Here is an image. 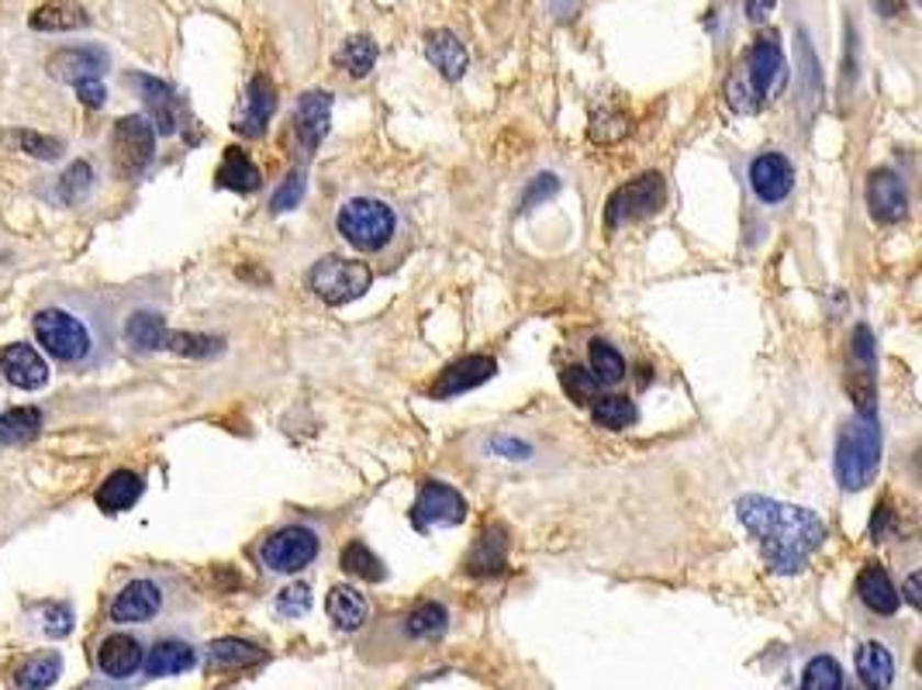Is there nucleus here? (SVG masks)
Wrapping results in <instances>:
<instances>
[{
    "label": "nucleus",
    "instance_id": "7c9ffc66",
    "mask_svg": "<svg viewBox=\"0 0 922 690\" xmlns=\"http://www.w3.org/2000/svg\"><path fill=\"white\" fill-rule=\"evenodd\" d=\"M263 183L259 177V166L243 152V149H225L222 166H218V186L235 190V194H252V190Z\"/></svg>",
    "mask_w": 922,
    "mask_h": 690
},
{
    "label": "nucleus",
    "instance_id": "393cba45",
    "mask_svg": "<svg viewBox=\"0 0 922 690\" xmlns=\"http://www.w3.org/2000/svg\"><path fill=\"white\" fill-rule=\"evenodd\" d=\"M194 663H198V649L191 646V642H183V638H162V642H156V646L149 649V656L142 659L146 674L156 677V680L194 670Z\"/></svg>",
    "mask_w": 922,
    "mask_h": 690
},
{
    "label": "nucleus",
    "instance_id": "9d476101",
    "mask_svg": "<svg viewBox=\"0 0 922 690\" xmlns=\"http://www.w3.org/2000/svg\"><path fill=\"white\" fill-rule=\"evenodd\" d=\"M463 518H466V501L460 490H453L449 484H439V480L421 484L415 508H412V525L418 532H429L439 525H463Z\"/></svg>",
    "mask_w": 922,
    "mask_h": 690
},
{
    "label": "nucleus",
    "instance_id": "aec40b11",
    "mask_svg": "<svg viewBox=\"0 0 922 690\" xmlns=\"http://www.w3.org/2000/svg\"><path fill=\"white\" fill-rule=\"evenodd\" d=\"M277 111V90L267 77H252L249 90H246V101L243 111L235 117V132L246 135V138H259L267 132L270 117Z\"/></svg>",
    "mask_w": 922,
    "mask_h": 690
},
{
    "label": "nucleus",
    "instance_id": "7ed1b4c3",
    "mask_svg": "<svg viewBox=\"0 0 922 690\" xmlns=\"http://www.w3.org/2000/svg\"><path fill=\"white\" fill-rule=\"evenodd\" d=\"M336 231L349 249L363 256H387L405 235V214L397 204L376 194H357L339 204Z\"/></svg>",
    "mask_w": 922,
    "mask_h": 690
},
{
    "label": "nucleus",
    "instance_id": "473e14b6",
    "mask_svg": "<svg viewBox=\"0 0 922 690\" xmlns=\"http://www.w3.org/2000/svg\"><path fill=\"white\" fill-rule=\"evenodd\" d=\"M591 418H595L608 432H622V428H632L640 421V411L626 394H601L595 404H591Z\"/></svg>",
    "mask_w": 922,
    "mask_h": 690
},
{
    "label": "nucleus",
    "instance_id": "2eb2a0df",
    "mask_svg": "<svg viewBox=\"0 0 922 690\" xmlns=\"http://www.w3.org/2000/svg\"><path fill=\"white\" fill-rule=\"evenodd\" d=\"M111 66V56L98 45H69V49H59L49 56L45 69L49 77L63 80V83H80V80H101V73Z\"/></svg>",
    "mask_w": 922,
    "mask_h": 690
},
{
    "label": "nucleus",
    "instance_id": "2f4dec72",
    "mask_svg": "<svg viewBox=\"0 0 922 690\" xmlns=\"http://www.w3.org/2000/svg\"><path fill=\"white\" fill-rule=\"evenodd\" d=\"M4 146H11V152L32 156V159H42V162H56L63 156V142L53 138V135H42L35 128H11V132H4Z\"/></svg>",
    "mask_w": 922,
    "mask_h": 690
},
{
    "label": "nucleus",
    "instance_id": "6e6d98bb",
    "mask_svg": "<svg viewBox=\"0 0 922 690\" xmlns=\"http://www.w3.org/2000/svg\"><path fill=\"white\" fill-rule=\"evenodd\" d=\"M898 8H902V0H878V14L881 18H895Z\"/></svg>",
    "mask_w": 922,
    "mask_h": 690
},
{
    "label": "nucleus",
    "instance_id": "a19ab883",
    "mask_svg": "<svg viewBox=\"0 0 922 690\" xmlns=\"http://www.w3.org/2000/svg\"><path fill=\"white\" fill-rule=\"evenodd\" d=\"M801 690H846L843 666L833 656H812L801 670Z\"/></svg>",
    "mask_w": 922,
    "mask_h": 690
},
{
    "label": "nucleus",
    "instance_id": "4c0bfd02",
    "mask_svg": "<svg viewBox=\"0 0 922 690\" xmlns=\"http://www.w3.org/2000/svg\"><path fill=\"white\" fill-rule=\"evenodd\" d=\"M342 569L352 577H360L367 584H381L387 577V569L381 563V556L370 553V545L360 542V539H352L346 550H342Z\"/></svg>",
    "mask_w": 922,
    "mask_h": 690
},
{
    "label": "nucleus",
    "instance_id": "9b49d317",
    "mask_svg": "<svg viewBox=\"0 0 922 690\" xmlns=\"http://www.w3.org/2000/svg\"><path fill=\"white\" fill-rule=\"evenodd\" d=\"M746 183H750V194L761 204L767 207L785 204L795 190V166L785 152H761L746 166Z\"/></svg>",
    "mask_w": 922,
    "mask_h": 690
},
{
    "label": "nucleus",
    "instance_id": "f03ea898",
    "mask_svg": "<svg viewBox=\"0 0 922 690\" xmlns=\"http://www.w3.org/2000/svg\"><path fill=\"white\" fill-rule=\"evenodd\" d=\"M785 83H788L785 49L777 35L767 32L750 45V53L732 69V77L726 80V101L737 114H756L785 90Z\"/></svg>",
    "mask_w": 922,
    "mask_h": 690
},
{
    "label": "nucleus",
    "instance_id": "4468645a",
    "mask_svg": "<svg viewBox=\"0 0 922 690\" xmlns=\"http://www.w3.org/2000/svg\"><path fill=\"white\" fill-rule=\"evenodd\" d=\"M850 394L857 397V415H874V336L867 325H857L850 336Z\"/></svg>",
    "mask_w": 922,
    "mask_h": 690
},
{
    "label": "nucleus",
    "instance_id": "a18cd8bd",
    "mask_svg": "<svg viewBox=\"0 0 922 690\" xmlns=\"http://www.w3.org/2000/svg\"><path fill=\"white\" fill-rule=\"evenodd\" d=\"M307 611H312V587H307L304 580L288 584L277 593V614L280 618H301Z\"/></svg>",
    "mask_w": 922,
    "mask_h": 690
},
{
    "label": "nucleus",
    "instance_id": "e433bc0d",
    "mask_svg": "<svg viewBox=\"0 0 922 690\" xmlns=\"http://www.w3.org/2000/svg\"><path fill=\"white\" fill-rule=\"evenodd\" d=\"M63 674L59 653H38L18 670V690H49Z\"/></svg>",
    "mask_w": 922,
    "mask_h": 690
},
{
    "label": "nucleus",
    "instance_id": "1a4fd4ad",
    "mask_svg": "<svg viewBox=\"0 0 922 690\" xmlns=\"http://www.w3.org/2000/svg\"><path fill=\"white\" fill-rule=\"evenodd\" d=\"M664 201H667L664 177H660V173H643V177H636L632 183L619 186V190H615V194L608 197L605 225H608V228H622V225H629V222L650 218V214H656L660 207H664Z\"/></svg>",
    "mask_w": 922,
    "mask_h": 690
},
{
    "label": "nucleus",
    "instance_id": "39448f33",
    "mask_svg": "<svg viewBox=\"0 0 922 690\" xmlns=\"http://www.w3.org/2000/svg\"><path fill=\"white\" fill-rule=\"evenodd\" d=\"M32 328H35L38 346L49 352L56 363H83L93 349L90 325L80 315L66 312V307H45V312L35 315Z\"/></svg>",
    "mask_w": 922,
    "mask_h": 690
},
{
    "label": "nucleus",
    "instance_id": "4be33fe9",
    "mask_svg": "<svg viewBox=\"0 0 922 690\" xmlns=\"http://www.w3.org/2000/svg\"><path fill=\"white\" fill-rule=\"evenodd\" d=\"M857 593H861V601L867 611L874 614H895L898 608H902V593H898L895 580L888 577V569L881 563H867L861 569V577H857Z\"/></svg>",
    "mask_w": 922,
    "mask_h": 690
},
{
    "label": "nucleus",
    "instance_id": "a878e982",
    "mask_svg": "<svg viewBox=\"0 0 922 690\" xmlns=\"http://www.w3.org/2000/svg\"><path fill=\"white\" fill-rule=\"evenodd\" d=\"M425 56H429V63L439 69L446 80H460L466 73L463 42L446 29H432L429 35H425Z\"/></svg>",
    "mask_w": 922,
    "mask_h": 690
},
{
    "label": "nucleus",
    "instance_id": "dca6fc26",
    "mask_svg": "<svg viewBox=\"0 0 922 690\" xmlns=\"http://www.w3.org/2000/svg\"><path fill=\"white\" fill-rule=\"evenodd\" d=\"M498 373V363L491 360V355H463V360H457L453 366H446L439 373V380L432 384V397L436 400H449V397H460L466 391H474L481 384H487V380Z\"/></svg>",
    "mask_w": 922,
    "mask_h": 690
},
{
    "label": "nucleus",
    "instance_id": "5701e85b",
    "mask_svg": "<svg viewBox=\"0 0 922 690\" xmlns=\"http://www.w3.org/2000/svg\"><path fill=\"white\" fill-rule=\"evenodd\" d=\"M895 674H898V663H895V653L885 646V642H878V638L861 642V649H857V677H861L864 690H891Z\"/></svg>",
    "mask_w": 922,
    "mask_h": 690
},
{
    "label": "nucleus",
    "instance_id": "bb28decb",
    "mask_svg": "<svg viewBox=\"0 0 922 690\" xmlns=\"http://www.w3.org/2000/svg\"><path fill=\"white\" fill-rule=\"evenodd\" d=\"M135 83L142 87V98H146L149 108V125L156 128V135H173L177 132V114H173V90L170 83H162L156 77H135Z\"/></svg>",
    "mask_w": 922,
    "mask_h": 690
},
{
    "label": "nucleus",
    "instance_id": "6ab92c4d",
    "mask_svg": "<svg viewBox=\"0 0 922 690\" xmlns=\"http://www.w3.org/2000/svg\"><path fill=\"white\" fill-rule=\"evenodd\" d=\"M0 370H4V380L18 391H42L49 384V366H45V360L32 346H21V342L0 352Z\"/></svg>",
    "mask_w": 922,
    "mask_h": 690
},
{
    "label": "nucleus",
    "instance_id": "de8ad7c7",
    "mask_svg": "<svg viewBox=\"0 0 922 690\" xmlns=\"http://www.w3.org/2000/svg\"><path fill=\"white\" fill-rule=\"evenodd\" d=\"M560 177H553V173H542V177H536V183H529V190H526V197H522V207L529 211V207H539L542 201H550V197H556L560 194Z\"/></svg>",
    "mask_w": 922,
    "mask_h": 690
},
{
    "label": "nucleus",
    "instance_id": "79ce46f5",
    "mask_svg": "<svg viewBox=\"0 0 922 690\" xmlns=\"http://www.w3.org/2000/svg\"><path fill=\"white\" fill-rule=\"evenodd\" d=\"M560 384H563V394L574 404H581V408H591V404L605 394V384L587 366H566L560 373Z\"/></svg>",
    "mask_w": 922,
    "mask_h": 690
},
{
    "label": "nucleus",
    "instance_id": "f704fd0d",
    "mask_svg": "<svg viewBox=\"0 0 922 690\" xmlns=\"http://www.w3.org/2000/svg\"><path fill=\"white\" fill-rule=\"evenodd\" d=\"M87 25L83 8L69 4V0H53V4H42L32 14V29L35 32H74Z\"/></svg>",
    "mask_w": 922,
    "mask_h": 690
},
{
    "label": "nucleus",
    "instance_id": "0eeeda50",
    "mask_svg": "<svg viewBox=\"0 0 922 690\" xmlns=\"http://www.w3.org/2000/svg\"><path fill=\"white\" fill-rule=\"evenodd\" d=\"M373 283V273L367 263H357V259H342V256H325L307 273V287L315 291V297H322L328 307H342L360 301Z\"/></svg>",
    "mask_w": 922,
    "mask_h": 690
},
{
    "label": "nucleus",
    "instance_id": "37998d69",
    "mask_svg": "<svg viewBox=\"0 0 922 690\" xmlns=\"http://www.w3.org/2000/svg\"><path fill=\"white\" fill-rule=\"evenodd\" d=\"M162 349H170L177 355H191V360H207L225 349V339L218 336H201V331H167Z\"/></svg>",
    "mask_w": 922,
    "mask_h": 690
},
{
    "label": "nucleus",
    "instance_id": "20e7f679",
    "mask_svg": "<svg viewBox=\"0 0 922 690\" xmlns=\"http://www.w3.org/2000/svg\"><path fill=\"white\" fill-rule=\"evenodd\" d=\"M881 466V428L874 421V415H854L846 418L840 436H836V480L843 490L857 494L864 490Z\"/></svg>",
    "mask_w": 922,
    "mask_h": 690
},
{
    "label": "nucleus",
    "instance_id": "ddd939ff",
    "mask_svg": "<svg viewBox=\"0 0 922 690\" xmlns=\"http://www.w3.org/2000/svg\"><path fill=\"white\" fill-rule=\"evenodd\" d=\"M333 125V93L328 90H304L294 108V142L301 156H312Z\"/></svg>",
    "mask_w": 922,
    "mask_h": 690
},
{
    "label": "nucleus",
    "instance_id": "c9c22d12",
    "mask_svg": "<svg viewBox=\"0 0 922 690\" xmlns=\"http://www.w3.org/2000/svg\"><path fill=\"white\" fill-rule=\"evenodd\" d=\"M587 370L595 373L605 387H611V384H619V380H626V355L619 352V346L595 339L587 346Z\"/></svg>",
    "mask_w": 922,
    "mask_h": 690
},
{
    "label": "nucleus",
    "instance_id": "5fc2aeb1",
    "mask_svg": "<svg viewBox=\"0 0 922 690\" xmlns=\"http://www.w3.org/2000/svg\"><path fill=\"white\" fill-rule=\"evenodd\" d=\"M919 590H922V580H919V574H909L906 587L898 590V593H906V601H909L912 608H919V604H922V593H919Z\"/></svg>",
    "mask_w": 922,
    "mask_h": 690
},
{
    "label": "nucleus",
    "instance_id": "6e6552de",
    "mask_svg": "<svg viewBox=\"0 0 922 690\" xmlns=\"http://www.w3.org/2000/svg\"><path fill=\"white\" fill-rule=\"evenodd\" d=\"M156 156V128L149 125L146 114H125L117 117L111 132V162L114 173L122 180H135L149 170Z\"/></svg>",
    "mask_w": 922,
    "mask_h": 690
},
{
    "label": "nucleus",
    "instance_id": "3c124183",
    "mask_svg": "<svg viewBox=\"0 0 922 690\" xmlns=\"http://www.w3.org/2000/svg\"><path fill=\"white\" fill-rule=\"evenodd\" d=\"M891 518H895V511L888 508V501H881V505H878V511H874V521H870V535L878 539V542H885V539H891V535H895Z\"/></svg>",
    "mask_w": 922,
    "mask_h": 690
},
{
    "label": "nucleus",
    "instance_id": "ea45409f",
    "mask_svg": "<svg viewBox=\"0 0 922 690\" xmlns=\"http://www.w3.org/2000/svg\"><path fill=\"white\" fill-rule=\"evenodd\" d=\"M336 63L346 69L349 77H370V69H373V63H376V45H373V38H367V35H352V38H346L342 45H339V53H336Z\"/></svg>",
    "mask_w": 922,
    "mask_h": 690
},
{
    "label": "nucleus",
    "instance_id": "603ef678",
    "mask_svg": "<svg viewBox=\"0 0 922 690\" xmlns=\"http://www.w3.org/2000/svg\"><path fill=\"white\" fill-rule=\"evenodd\" d=\"M77 98H80L87 108H101L108 93H104L101 80H80V83H77Z\"/></svg>",
    "mask_w": 922,
    "mask_h": 690
},
{
    "label": "nucleus",
    "instance_id": "864d4df0",
    "mask_svg": "<svg viewBox=\"0 0 922 690\" xmlns=\"http://www.w3.org/2000/svg\"><path fill=\"white\" fill-rule=\"evenodd\" d=\"M777 8V0H746V18L753 21V25H761V21H767Z\"/></svg>",
    "mask_w": 922,
    "mask_h": 690
},
{
    "label": "nucleus",
    "instance_id": "72a5a7b5",
    "mask_svg": "<svg viewBox=\"0 0 922 690\" xmlns=\"http://www.w3.org/2000/svg\"><path fill=\"white\" fill-rule=\"evenodd\" d=\"M259 659H263V649L246 638H215L207 646V663L218 670H239V666H252Z\"/></svg>",
    "mask_w": 922,
    "mask_h": 690
},
{
    "label": "nucleus",
    "instance_id": "f3484780",
    "mask_svg": "<svg viewBox=\"0 0 922 690\" xmlns=\"http://www.w3.org/2000/svg\"><path fill=\"white\" fill-rule=\"evenodd\" d=\"M867 207L881 225H895L909 214V190L895 170H878L867 180Z\"/></svg>",
    "mask_w": 922,
    "mask_h": 690
},
{
    "label": "nucleus",
    "instance_id": "49530a36",
    "mask_svg": "<svg viewBox=\"0 0 922 690\" xmlns=\"http://www.w3.org/2000/svg\"><path fill=\"white\" fill-rule=\"evenodd\" d=\"M304 186H307L304 170L291 173L288 180H283V183L277 186V194L270 197V211H273V214H283V211L297 207V204H301V197H304Z\"/></svg>",
    "mask_w": 922,
    "mask_h": 690
},
{
    "label": "nucleus",
    "instance_id": "8fccbe9b",
    "mask_svg": "<svg viewBox=\"0 0 922 690\" xmlns=\"http://www.w3.org/2000/svg\"><path fill=\"white\" fill-rule=\"evenodd\" d=\"M45 635H56V638H63V635H69L74 632V608L69 604H56V608H49L45 611Z\"/></svg>",
    "mask_w": 922,
    "mask_h": 690
},
{
    "label": "nucleus",
    "instance_id": "09e8293b",
    "mask_svg": "<svg viewBox=\"0 0 922 690\" xmlns=\"http://www.w3.org/2000/svg\"><path fill=\"white\" fill-rule=\"evenodd\" d=\"M487 449L494 452V456H502V460H529L532 456V445L522 442V439H508V436H494L487 442Z\"/></svg>",
    "mask_w": 922,
    "mask_h": 690
},
{
    "label": "nucleus",
    "instance_id": "cd10ccee",
    "mask_svg": "<svg viewBox=\"0 0 922 690\" xmlns=\"http://www.w3.org/2000/svg\"><path fill=\"white\" fill-rule=\"evenodd\" d=\"M167 318L159 312H149V307H138V312L128 315L125 321V342L135 352H159L162 342H167Z\"/></svg>",
    "mask_w": 922,
    "mask_h": 690
},
{
    "label": "nucleus",
    "instance_id": "b1692460",
    "mask_svg": "<svg viewBox=\"0 0 922 690\" xmlns=\"http://www.w3.org/2000/svg\"><path fill=\"white\" fill-rule=\"evenodd\" d=\"M325 611H328V618H333V625L339 632H357L370 618V601H367V593L360 587L336 584L325 598Z\"/></svg>",
    "mask_w": 922,
    "mask_h": 690
},
{
    "label": "nucleus",
    "instance_id": "412c9836",
    "mask_svg": "<svg viewBox=\"0 0 922 690\" xmlns=\"http://www.w3.org/2000/svg\"><path fill=\"white\" fill-rule=\"evenodd\" d=\"M142 659H146V653H142V642L128 632H114L101 642V649H98V666H101V674L111 677V680H128Z\"/></svg>",
    "mask_w": 922,
    "mask_h": 690
},
{
    "label": "nucleus",
    "instance_id": "f8f14e48",
    "mask_svg": "<svg viewBox=\"0 0 922 690\" xmlns=\"http://www.w3.org/2000/svg\"><path fill=\"white\" fill-rule=\"evenodd\" d=\"M162 604H167V590L159 587V580L138 577L117 590V598L111 601V618L117 625H146L162 611Z\"/></svg>",
    "mask_w": 922,
    "mask_h": 690
},
{
    "label": "nucleus",
    "instance_id": "f257e3e1",
    "mask_svg": "<svg viewBox=\"0 0 922 690\" xmlns=\"http://www.w3.org/2000/svg\"><path fill=\"white\" fill-rule=\"evenodd\" d=\"M737 518L756 539V550L771 574L782 577L801 574L825 542V521L816 511L774 501L764 494H743L737 501Z\"/></svg>",
    "mask_w": 922,
    "mask_h": 690
},
{
    "label": "nucleus",
    "instance_id": "a211bd4d",
    "mask_svg": "<svg viewBox=\"0 0 922 690\" xmlns=\"http://www.w3.org/2000/svg\"><path fill=\"white\" fill-rule=\"evenodd\" d=\"M508 566V529L491 525L477 535L463 559V569L470 577H498Z\"/></svg>",
    "mask_w": 922,
    "mask_h": 690
},
{
    "label": "nucleus",
    "instance_id": "423d86ee",
    "mask_svg": "<svg viewBox=\"0 0 922 690\" xmlns=\"http://www.w3.org/2000/svg\"><path fill=\"white\" fill-rule=\"evenodd\" d=\"M322 545H325L322 529L307 525V521H294V525L277 529L263 542L259 559H263V566L270 569V574L291 577V574H301V569H307L312 563H318Z\"/></svg>",
    "mask_w": 922,
    "mask_h": 690
},
{
    "label": "nucleus",
    "instance_id": "c85d7f7f",
    "mask_svg": "<svg viewBox=\"0 0 922 690\" xmlns=\"http://www.w3.org/2000/svg\"><path fill=\"white\" fill-rule=\"evenodd\" d=\"M449 629V611L439 601H425L401 618V632L408 642H436Z\"/></svg>",
    "mask_w": 922,
    "mask_h": 690
},
{
    "label": "nucleus",
    "instance_id": "c03bdc74",
    "mask_svg": "<svg viewBox=\"0 0 922 690\" xmlns=\"http://www.w3.org/2000/svg\"><path fill=\"white\" fill-rule=\"evenodd\" d=\"M93 186V166L87 159H77L66 166V173L59 177V201L63 204H80Z\"/></svg>",
    "mask_w": 922,
    "mask_h": 690
},
{
    "label": "nucleus",
    "instance_id": "c756f323",
    "mask_svg": "<svg viewBox=\"0 0 922 690\" xmlns=\"http://www.w3.org/2000/svg\"><path fill=\"white\" fill-rule=\"evenodd\" d=\"M142 497V477L132 470H114L111 477L98 487V508L108 514H122L128 511Z\"/></svg>",
    "mask_w": 922,
    "mask_h": 690
},
{
    "label": "nucleus",
    "instance_id": "58836bf2",
    "mask_svg": "<svg viewBox=\"0 0 922 690\" xmlns=\"http://www.w3.org/2000/svg\"><path fill=\"white\" fill-rule=\"evenodd\" d=\"M42 432V411L38 408H14L0 415V445H21L32 442Z\"/></svg>",
    "mask_w": 922,
    "mask_h": 690
}]
</instances>
